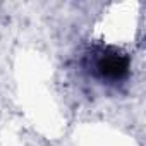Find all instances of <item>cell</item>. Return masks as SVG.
I'll list each match as a JSON object with an SVG mask.
<instances>
[{
    "label": "cell",
    "instance_id": "cell-1",
    "mask_svg": "<svg viewBox=\"0 0 146 146\" xmlns=\"http://www.w3.org/2000/svg\"><path fill=\"white\" fill-rule=\"evenodd\" d=\"M90 72L103 84L122 83L129 76V57L112 46L100 48L91 55Z\"/></svg>",
    "mask_w": 146,
    "mask_h": 146
}]
</instances>
